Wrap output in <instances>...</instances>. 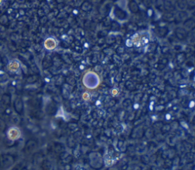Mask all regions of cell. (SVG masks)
<instances>
[{
    "mask_svg": "<svg viewBox=\"0 0 195 170\" xmlns=\"http://www.w3.org/2000/svg\"><path fill=\"white\" fill-rule=\"evenodd\" d=\"M129 5H130V10H132V11H136L137 10H138V7H137V3L135 2H133V1H130Z\"/></svg>",
    "mask_w": 195,
    "mask_h": 170,
    "instance_id": "cell-4",
    "label": "cell"
},
{
    "mask_svg": "<svg viewBox=\"0 0 195 170\" xmlns=\"http://www.w3.org/2000/svg\"><path fill=\"white\" fill-rule=\"evenodd\" d=\"M2 0H0V4L2 3Z\"/></svg>",
    "mask_w": 195,
    "mask_h": 170,
    "instance_id": "cell-6",
    "label": "cell"
},
{
    "mask_svg": "<svg viewBox=\"0 0 195 170\" xmlns=\"http://www.w3.org/2000/svg\"><path fill=\"white\" fill-rule=\"evenodd\" d=\"M56 45H57V43H56V40L55 39H54L53 38H49L46 39L44 41V47L47 50H52L56 48Z\"/></svg>",
    "mask_w": 195,
    "mask_h": 170,
    "instance_id": "cell-1",
    "label": "cell"
},
{
    "mask_svg": "<svg viewBox=\"0 0 195 170\" xmlns=\"http://www.w3.org/2000/svg\"><path fill=\"white\" fill-rule=\"evenodd\" d=\"M8 135H9V137L11 140H15V139L19 137L20 132H19V130L18 129H16L15 128H11L8 131Z\"/></svg>",
    "mask_w": 195,
    "mask_h": 170,
    "instance_id": "cell-2",
    "label": "cell"
},
{
    "mask_svg": "<svg viewBox=\"0 0 195 170\" xmlns=\"http://www.w3.org/2000/svg\"><path fill=\"white\" fill-rule=\"evenodd\" d=\"M19 68V64L16 61H12L8 66V69L11 71H16Z\"/></svg>",
    "mask_w": 195,
    "mask_h": 170,
    "instance_id": "cell-3",
    "label": "cell"
},
{
    "mask_svg": "<svg viewBox=\"0 0 195 170\" xmlns=\"http://www.w3.org/2000/svg\"><path fill=\"white\" fill-rule=\"evenodd\" d=\"M88 95L86 94V93H85V94L83 95V98H84V99H88V97H89V95L88 96H87Z\"/></svg>",
    "mask_w": 195,
    "mask_h": 170,
    "instance_id": "cell-5",
    "label": "cell"
}]
</instances>
